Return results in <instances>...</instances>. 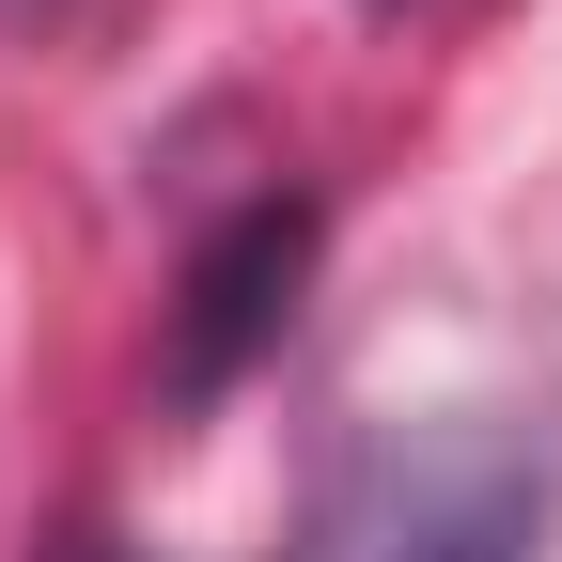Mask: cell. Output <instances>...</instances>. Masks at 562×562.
<instances>
[{
    "label": "cell",
    "instance_id": "2",
    "mask_svg": "<svg viewBox=\"0 0 562 562\" xmlns=\"http://www.w3.org/2000/svg\"><path fill=\"white\" fill-rule=\"evenodd\" d=\"M297 250H313V220L297 203H266V220H235V250H203V281H188V375H235L250 344L297 313Z\"/></svg>",
    "mask_w": 562,
    "mask_h": 562
},
{
    "label": "cell",
    "instance_id": "1",
    "mask_svg": "<svg viewBox=\"0 0 562 562\" xmlns=\"http://www.w3.org/2000/svg\"><path fill=\"white\" fill-rule=\"evenodd\" d=\"M531 531H547V484L501 422H422V438L360 453L313 562H531Z\"/></svg>",
    "mask_w": 562,
    "mask_h": 562
}]
</instances>
